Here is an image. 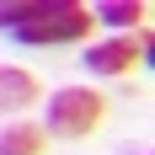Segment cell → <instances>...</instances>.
Instances as JSON below:
<instances>
[{"mask_svg": "<svg viewBox=\"0 0 155 155\" xmlns=\"http://www.w3.org/2000/svg\"><path fill=\"white\" fill-rule=\"evenodd\" d=\"M0 27H11L21 43L32 48H54V43H75L91 32V11L75 0H48V5H0Z\"/></svg>", "mask_w": 155, "mask_h": 155, "instance_id": "1", "label": "cell"}, {"mask_svg": "<svg viewBox=\"0 0 155 155\" xmlns=\"http://www.w3.org/2000/svg\"><path fill=\"white\" fill-rule=\"evenodd\" d=\"M107 102L86 86H64V91L48 96V134H64V139H86L96 123H102Z\"/></svg>", "mask_w": 155, "mask_h": 155, "instance_id": "2", "label": "cell"}, {"mask_svg": "<svg viewBox=\"0 0 155 155\" xmlns=\"http://www.w3.org/2000/svg\"><path fill=\"white\" fill-rule=\"evenodd\" d=\"M86 64L96 75H123L139 64V38H107V43H91L86 48Z\"/></svg>", "mask_w": 155, "mask_h": 155, "instance_id": "3", "label": "cell"}, {"mask_svg": "<svg viewBox=\"0 0 155 155\" xmlns=\"http://www.w3.org/2000/svg\"><path fill=\"white\" fill-rule=\"evenodd\" d=\"M38 102V80L16 64H0V112H16V107H32Z\"/></svg>", "mask_w": 155, "mask_h": 155, "instance_id": "4", "label": "cell"}, {"mask_svg": "<svg viewBox=\"0 0 155 155\" xmlns=\"http://www.w3.org/2000/svg\"><path fill=\"white\" fill-rule=\"evenodd\" d=\"M144 16H150L144 0H102V5L91 11V21H107V27H139Z\"/></svg>", "mask_w": 155, "mask_h": 155, "instance_id": "5", "label": "cell"}, {"mask_svg": "<svg viewBox=\"0 0 155 155\" xmlns=\"http://www.w3.org/2000/svg\"><path fill=\"white\" fill-rule=\"evenodd\" d=\"M0 155H43V128L32 123H16L0 134Z\"/></svg>", "mask_w": 155, "mask_h": 155, "instance_id": "6", "label": "cell"}]
</instances>
